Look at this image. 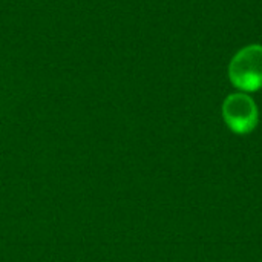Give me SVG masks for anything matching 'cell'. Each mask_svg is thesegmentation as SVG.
I'll return each mask as SVG.
<instances>
[{
  "instance_id": "1",
  "label": "cell",
  "mask_w": 262,
  "mask_h": 262,
  "mask_svg": "<svg viewBox=\"0 0 262 262\" xmlns=\"http://www.w3.org/2000/svg\"><path fill=\"white\" fill-rule=\"evenodd\" d=\"M229 78L241 91L262 88V45H250L235 54L229 64Z\"/></svg>"
},
{
  "instance_id": "2",
  "label": "cell",
  "mask_w": 262,
  "mask_h": 262,
  "mask_svg": "<svg viewBox=\"0 0 262 262\" xmlns=\"http://www.w3.org/2000/svg\"><path fill=\"white\" fill-rule=\"evenodd\" d=\"M223 117L230 130L239 135L252 132L258 124L256 103L247 94H232L223 104Z\"/></svg>"
}]
</instances>
